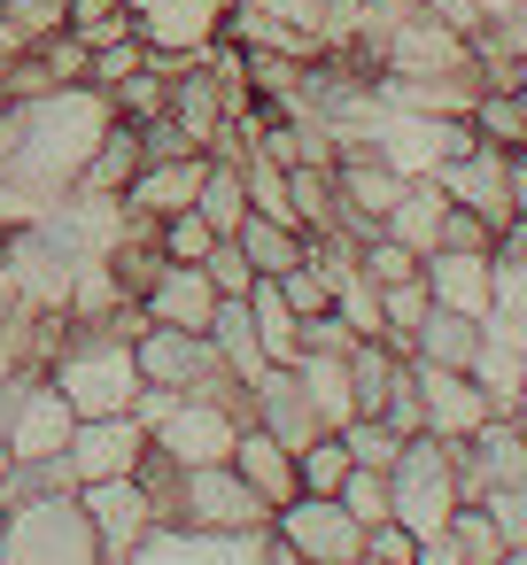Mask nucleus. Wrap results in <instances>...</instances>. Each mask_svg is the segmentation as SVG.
I'll list each match as a JSON object with an SVG mask.
<instances>
[{
	"mask_svg": "<svg viewBox=\"0 0 527 565\" xmlns=\"http://www.w3.org/2000/svg\"><path fill=\"white\" fill-rule=\"evenodd\" d=\"M48 380L63 387V403L78 411V418H117V411H133L140 403V356H133V333H117V326H78L71 318V333H63V349L48 356Z\"/></svg>",
	"mask_w": 527,
	"mask_h": 565,
	"instance_id": "obj_1",
	"label": "nucleus"
},
{
	"mask_svg": "<svg viewBox=\"0 0 527 565\" xmlns=\"http://www.w3.org/2000/svg\"><path fill=\"white\" fill-rule=\"evenodd\" d=\"M0 565H109L78 488L0 503Z\"/></svg>",
	"mask_w": 527,
	"mask_h": 565,
	"instance_id": "obj_2",
	"label": "nucleus"
},
{
	"mask_svg": "<svg viewBox=\"0 0 527 565\" xmlns=\"http://www.w3.org/2000/svg\"><path fill=\"white\" fill-rule=\"evenodd\" d=\"M140 426L171 465H225L241 441V403L218 395H171V387H140Z\"/></svg>",
	"mask_w": 527,
	"mask_h": 565,
	"instance_id": "obj_3",
	"label": "nucleus"
},
{
	"mask_svg": "<svg viewBox=\"0 0 527 565\" xmlns=\"http://www.w3.org/2000/svg\"><path fill=\"white\" fill-rule=\"evenodd\" d=\"M388 503H396V519L426 542V534H442L450 526V511L465 503V465H457V441H442V434H411L403 449H396V465H388Z\"/></svg>",
	"mask_w": 527,
	"mask_h": 565,
	"instance_id": "obj_4",
	"label": "nucleus"
},
{
	"mask_svg": "<svg viewBox=\"0 0 527 565\" xmlns=\"http://www.w3.org/2000/svg\"><path fill=\"white\" fill-rule=\"evenodd\" d=\"M133 356H140V380H148V387L249 403V387L233 380V364L218 356V341H210V333H187V326H140V333H133Z\"/></svg>",
	"mask_w": 527,
	"mask_h": 565,
	"instance_id": "obj_5",
	"label": "nucleus"
},
{
	"mask_svg": "<svg viewBox=\"0 0 527 565\" xmlns=\"http://www.w3.org/2000/svg\"><path fill=\"white\" fill-rule=\"evenodd\" d=\"M171 526L187 534H218V542H241V534H264L272 526V503L225 465H179V495H171Z\"/></svg>",
	"mask_w": 527,
	"mask_h": 565,
	"instance_id": "obj_6",
	"label": "nucleus"
},
{
	"mask_svg": "<svg viewBox=\"0 0 527 565\" xmlns=\"http://www.w3.org/2000/svg\"><path fill=\"white\" fill-rule=\"evenodd\" d=\"M78 503H86L94 542H102V557H109V565H133V557L164 534V511H156V495H148V480H140V472H125V480H86V488H78Z\"/></svg>",
	"mask_w": 527,
	"mask_h": 565,
	"instance_id": "obj_7",
	"label": "nucleus"
},
{
	"mask_svg": "<svg viewBox=\"0 0 527 565\" xmlns=\"http://www.w3.org/2000/svg\"><path fill=\"white\" fill-rule=\"evenodd\" d=\"M272 526L303 550V565H357L365 557V519L341 495H295L272 511Z\"/></svg>",
	"mask_w": 527,
	"mask_h": 565,
	"instance_id": "obj_8",
	"label": "nucleus"
},
{
	"mask_svg": "<svg viewBox=\"0 0 527 565\" xmlns=\"http://www.w3.org/2000/svg\"><path fill=\"white\" fill-rule=\"evenodd\" d=\"M148 449H156V441H148L140 411H117V418H78L63 465H71V480L86 488V480H125V472H140Z\"/></svg>",
	"mask_w": 527,
	"mask_h": 565,
	"instance_id": "obj_9",
	"label": "nucleus"
},
{
	"mask_svg": "<svg viewBox=\"0 0 527 565\" xmlns=\"http://www.w3.org/2000/svg\"><path fill=\"white\" fill-rule=\"evenodd\" d=\"M133 32L148 40V55H210L225 40V9L233 0H125Z\"/></svg>",
	"mask_w": 527,
	"mask_h": 565,
	"instance_id": "obj_10",
	"label": "nucleus"
},
{
	"mask_svg": "<svg viewBox=\"0 0 527 565\" xmlns=\"http://www.w3.org/2000/svg\"><path fill=\"white\" fill-rule=\"evenodd\" d=\"M71 426H78V411L63 403V387H55L48 372H24L0 449H9V457H63V449H71Z\"/></svg>",
	"mask_w": 527,
	"mask_h": 565,
	"instance_id": "obj_11",
	"label": "nucleus"
},
{
	"mask_svg": "<svg viewBox=\"0 0 527 565\" xmlns=\"http://www.w3.org/2000/svg\"><path fill=\"white\" fill-rule=\"evenodd\" d=\"M457 465H465V503H481L488 488L527 480V418L519 411H496L488 426H473L457 441Z\"/></svg>",
	"mask_w": 527,
	"mask_h": 565,
	"instance_id": "obj_12",
	"label": "nucleus"
},
{
	"mask_svg": "<svg viewBox=\"0 0 527 565\" xmlns=\"http://www.w3.org/2000/svg\"><path fill=\"white\" fill-rule=\"evenodd\" d=\"M419 364V356H411ZM496 418V403H488V387L473 380V372H450V364H419V426L426 434H442V441H465L473 426H488Z\"/></svg>",
	"mask_w": 527,
	"mask_h": 565,
	"instance_id": "obj_13",
	"label": "nucleus"
},
{
	"mask_svg": "<svg viewBox=\"0 0 527 565\" xmlns=\"http://www.w3.org/2000/svg\"><path fill=\"white\" fill-rule=\"evenodd\" d=\"M241 418H256L264 434H280L287 449H303V441H318L326 434V418H318V403H310V387H303V372L295 364H264V380L249 387V403H241Z\"/></svg>",
	"mask_w": 527,
	"mask_h": 565,
	"instance_id": "obj_14",
	"label": "nucleus"
},
{
	"mask_svg": "<svg viewBox=\"0 0 527 565\" xmlns=\"http://www.w3.org/2000/svg\"><path fill=\"white\" fill-rule=\"evenodd\" d=\"M504 171H512V156L481 140L473 156H457V163H442V171H434V186H442L450 202H465V210H481V217H488L496 233H512V179H504Z\"/></svg>",
	"mask_w": 527,
	"mask_h": 565,
	"instance_id": "obj_15",
	"label": "nucleus"
},
{
	"mask_svg": "<svg viewBox=\"0 0 527 565\" xmlns=\"http://www.w3.org/2000/svg\"><path fill=\"white\" fill-rule=\"evenodd\" d=\"M202 179H210V156H156V163H140V179L125 186V210L164 225V217H179V210L202 202Z\"/></svg>",
	"mask_w": 527,
	"mask_h": 565,
	"instance_id": "obj_16",
	"label": "nucleus"
},
{
	"mask_svg": "<svg viewBox=\"0 0 527 565\" xmlns=\"http://www.w3.org/2000/svg\"><path fill=\"white\" fill-rule=\"evenodd\" d=\"M419 279H426L434 310H465V318H488V310H496V279H488V256H473V248H426Z\"/></svg>",
	"mask_w": 527,
	"mask_h": 565,
	"instance_id": "obj_17",
	"label": "nucleus"
},
{
	"mask_svg": "<svg viewBox=\"0 0 527 565\" xmlns=\"http://www.w3.org/2000/svg\"><path fill=\"white\" fill-rule=\"evenodd\" d=\"M218 302H225V295L210 287V271H202V264H164V279L140 295L148 326H187V333H210Z\"/></svg>",
	"mask_w": 527,
	"mask_h": 565,
	"instance_id": "obj_18",
	"label": "nucleus"
},
{
	"mask_svg": "<svg viewBox=\"0 0 527 565\" xmlns=\"http://www.w3.org/2000/svg\"><path fill=\"white\" fill-rule=\"evenodd\" d=\"M233 472L280 511V503H295L303 495V472H295V449L280 441V434H264L256 418H241V441H233Z\"/></svg>",
	"mask_w": 527,
	"mask_h": 565,
	"instance_id": "obj_19",
	"label": "nucleus"
},
{
	"mask_svg": "<svg viewBox=\"0 0 527 565\" xmlns=\"http://www.w3.org/2000/svg\"><path fill=\"white\" fill-rule=\"evenodd\" d=\"M488 341V318H465V310H426V326L411 333V356L419 364H450V372H473Z\"/></svg>",
	"mask_w": 527,
	"mask_h": 565,
	"instance_id": "obj_20",
	"label": "nucleus"
},
{
	"mask_svg": "<svg viewBox=\"0 0 527 565\" xmlns=\"http://www.w3.org/2000/svg\"><path fill=\"white\" fill-rule=\"evenodd\" d=\"M233 241H241V256L256 264V279H287V271L310 256V233L287 225V217H264V210H249V225H241Z\"/></svg>",
	"mask_w": 527,
	"mask_h": 565,
	"instance_id": "obj_21",
	"label": "nucleus"
},
{
	"mask_svg": "<svg viewBox=\"0 0 527 565\" xmlns=\"http://www.w3.org/2000/svg\"><path fill=\"white\" fill-rule=\"evenodd\" d=\"M140 163H148V148H140V125H125V117H117V125L102 132V148L86 156L78 186H86V194H125V186L140 179Z\"/></svg>",
	"mask_w": 527,
	"mask_h": 565,
	"instance_id": "obj_22",
	"label": "nucleus"
},
{
	"mask_svg": "<svg viewBox=\"0 0 527 565\" xmlns=\"http://www.w3.org/2000/svg\"><path fill=\"white\" fill-rule=\"evenodd\" d=\"M210 341H218V356L233 364V380H241V387H256V380H264V364H272V356H264V333H256V318H249V295H241V302H218Z\"/></svg>",
	"mask_w": 527,
	"mask_h": 565,
	"instance_id": "obj_23",
	"label": "nucleus"
},
{
	"mask_svg": "<svg viewBox=\"0 0 527 565\" xmlns=\"http://www.w3.org/2000/svg\"><path fill=\"white\" fill-rule=\"evenodd\" d=\"M249 318H256L272 364H295V356H303V318H295V302L280 295V279H256V287H249Z\"/></svg>",
	"mask_w": 527,
	"mask_h": 565,
	"instance_id": "obj_24",
	"label": "nucleus"
},
{
	"mask_svg": "<svg viewBox=\"0 0 527 565\" xmlns=\"http://www.w3.org/2000/svg\"><path fill=\"white\" fill-rule=\"evenodd\" d=\"M194 210L210 217L218 241H233V233L249 225V179H241L233 156H210V179H202V202H194Z\"/></svg>",
	"mask_w": 527,
	"mask_h": 565,
	"instance_id": "obj_25",
	"label": "nucleus"
},
{
	"mask_svg": "<svg viewBox=\"0 0 527 565\" xmlns=\"http://www.w3.org/2000/svg\"><path fill=\"white\" fill-rule=\"evenodd\" d=\"M442 210H450V194H442L434 179H411V186H403V202L388 210V233H396L403 248H419V256H426V248L442 241Z\"/></svg>",
	"mask_w": 527,
	"mask_h": 565,
	"instance_id": "obj_26",
	"label": "nucleus"
},
{
	"mask_svg": "<svg viewBox=\"0 0 527 565\" xmlns=\"http://www.w3.org/2000/svg\"><path fill=\"white\" fill-rule=\"evenodd\" d=\"M295 372H303V387H310V403H318V418H326V426H349V418H357L349 356H318V349H303V356H295Z\"/></svg>",
	"mask_w": 527,
	"mask_h": 565,
	"instance_id": "obj_27",
	"label": "nucleus"
},
{
	"mask_svg": "<svg viewBox=\"0 0 527 565\" xmlns=\"http://www.w3.org/2000/svg\"><path fill=\"white\" fill-rule=\"evenodd\" d=\"M287 202H295V225H303V233H334V217H341L334 163H295V171H287Z\"/></svg>",
	"mask_w": 527,
	"mask_h": 565,
	"instance_id": "obj_28",
	"label": "nucleus"
},
{
	"mask_svg": "<svg viewBox=\"0 0 527 565\" xmlns=\"http://www.w3.org/2000/svg\"><path fill=\"white\" fill-rule=\"evenodd\" d=\"M473 132H481L488 148L519 156V148H527V94H519V86H488V94L473 102Z\"/></svg>",
	"mask_w": 527,
	"mask_h": 565,
	"instance_id": "obj_29",
	"label": "nucleus"
},
{
	"mask_svg": "<svg viewBox=\"0 0 527 565\" xmlns=\"http://www.w3.org/2000/svg\"><path fill=\"white\" fill-rule=\"evenodd\" d=\"M349 441H341V426H326L318 441H303L295 449V472H303V495H341V480H349Z\"/></svg>",
	"mask_w": 527,
	"mask_h": 565,
	"instance_id": "obj_30",
	"label": "nucleus"
},
{
	"mask_svg": "<svg viewBox=\"0 0 527 565\" xmlns=\"http://www.w3.org/2000/svg\"><path fill=\"white\" fill-rule=\"evenodd\" d=\"M442 534H450V542H457V557H465V565H504V550H512V542H504V526H496V511H488V503H457V511H450V526H442Z\"/></svg>",
	"mask_w": 527,
	"mask_h": 565,
	"instance_id": "obj_31",
	"label": "nucleus"
},
{
	"mask_svg": "<svg viewBox=\"0 0 527 565\" xmlns=\"http://www.w3.org/2000/svg\"><path fill=\"white\" fill-rule=\"evenodd\" d=\"M426 310H434V295H426V279H403V287H380V326H388V341L411 356V333L426 326Z\"/></svg>",
	"mask_w": 527,
	"mask_h": 565,
	"instance_id": "obj_32",
	"label": "nucleus"
},
{
	"mask_svg": "<svg viewBox=\"0 0 527 565\" xmlns=\"http://www.w3.org/2000/svg\"><path fill=\"white\" fill-rule=\"evenodd\" d=\"M419 264H426V256H419V248H403L396 233H372V241L357 248V271H365L372 287H403V279H419Z\"/></svg>",
	"mask_w": 527,
	"mask_h": 565,
	"instance_id": "obj_33",
	"label": "nucleus"
},
{
	"mask_svg": "<svg viewBox=\"0 0 527 565\" xmlns=\"http://www.w3.org/2000/svg\"><path fill=\"white\" fill-rule=\"evenodd\" d=\"M71 32L86 47H117V40H140L133 32V9L125 0H71Z\"/></svg>",
	"mask_w": 527,
	"mask_h": 565,
	"instance_id": "obj_34",
	"label": "nucleus"
},
{
	"mask_svg": "<svg viewBox=\"0 0 527 565\" xmlns=\"http://www.w3.org/2000/svg\"><path fill=\"white\" fill-rule=\"evenodd\" d=\"M488 279H496V310L488 318H527V248L519 241H496Z\"/></svg>",
	"mask_w": 527,
	"mask_h": 565,
	"instance_id": "obj_35",
	"label": "nucleus"
},
{
	"mask_svg": "<svg viewBox=\"0 0 527 565\" xmlns=\"http://www.w3.org/2000/svg\"><path fill=\"white\" fill-rule=\"evenodd\" d=\"M156 241H164V256H171V264H202V256L218 248V233H210V217H202V210L164 217V225H156Z\"/></svg>",
	"mask_w": 527,
	"mask_h": 565,
	"instance_id": "obj_36",
	"label": "nucleus"
},
{
	"mask_svg": "<svg viewBox=\"0 0 527 565\" xmlns=\"http://www.w3.org/2000/svg\"><path fill=\"white\" fill-rule=\"evenodd\" d=\"M341 503H349L365 526L396 519V503H388V472H380V465H349V480H341Z\"/></svg>",
	"mask_w": 527,
	"mask_h": 565,
	"instance_id": "obj_37",
	"label": "nucleus"
},
{
	"mask_svg": "<svg viewBox=\"0 0 527 565\" xmlns=\"http://www.w3.org/2000/svg\"><path fill=\"white\" fill-rule=\"evenodd\" d=\"M133 71H148V40H117V47H94V63H86V86H102V94H117Z\"/></svg>",
	"mask_w": 527,
	"mask_h": 565,
	"instance_id": "obj_38",
	"label": "nucleus"
},
{
	"mask_svg": "<svg viewBox=\"0 0 527 565\" xmlns=\"http://www.w3.org/2000/svg\"><path fill=\"white\" fill-rule=\"evenodd\" d=\"M496 241H504V233H496L481 210H465V202H450V210H442V241H434V248H473V256H496Z\"/></svg>",
	"mask_w": 527,
	"mask_h": 565,
	"instance_id": "obj_39",
	"label": "nucleus"
},
{
	"mask_svg": "<svg viewBox=\"0 0 527 565\" xmlns=\"http://www.w3.org/2000/svg\"><path fill=\"white\" fill-rule=\"evenodd\" d=\"M341 441H349V457H357V465H380V472H388V465H396V449H403V434H396L388 418H349V426H341Z\"/></svg>",
	"mask_w": 527,
	"mask_h": 565,
	"instance_id": "obj_40",
	"label": "nucleus"
},
{
	"mask_svg": "<svg viewBox=\"0 0 527 565\" xmlns=\"http://www.w3.org/2000/svg\"><path fill=\"white\" fill-rule=\"evenodd\" d=\"M202 271H210V287H218V295H225V302H241V295H249V287H256V264H249V256H241V241H218V248H210V256H202Z\"/></svg>",
	"mask_w": 527,
	"mask_h": 565,
	"instance_id": "obj_41",
	"label": "nucleus"
},
{
	"mask_svg": "<svg viewBox=\"0 0 527 565\" xmlns=\"http://www.w3.org/2000/svg\"><path fill=\"white\" fill-rule=\"evenodd\" d=\"M280 295L295 302V318H326V310H334V279H326V271H318L310 256H303V264H295V271L280 279Z\"/></svg>",
	"mask_w": 527,
	"mask_h": 565,
	"instance_id": "obj_42",
	"label": "nucleus"
},
{
	"mask_svg": "<svg viewBox=\"0 0 527 565\" xmlns=\"http://www.w3.org/2000/svg\"><path fill=\"white\" fill-rule=\"evenodd\" d=\"M365 557H380V565H419V534H411L403 519H380V526H365Z\"/></svg>",
	"mask_w": 527,
	"mask_h": 565,
	"instance_id": "obj_43",
	"label": "nucleus"
},
{
	"mask_svg": "<svg viewBox=\"0 0 527 565\" xmlns=\"http://www.w3.org/2000/svg\"><path fill=\"white\" fill-rule=\"evenodd\" d=\"M481 503L496 511V526H504V542H512V550H527V480H512V488H488Z\"/></svg>",
	"mask_w": 527,
	"mask_h": 565,
	"instance_id": "obj_44",
	"label": "nucleus"
},
{
	"mask_svg": "<svg viewBox=\"0 0 527 565\" xmlns=\"http://www.w3.org/2000/svg\"><path fill=\"white\" fill-rule=\"evenodd\" d=\"M426 17H442L450 32H465V40H473V32H481V0H426Z\"/></svg>",
	"mask_w": 527,
	"mask_h": 565,
	"instance_id": "obj_45",
	"label": "nucleus"
},
{
	"mask_svg": "<svg viewBox=\"0 0 527 565\" xmlns=\"http://www.w3.org/2000/svg\"><path fill=\"white\" fill-rule=\"evenodd\" d=\"M419 565H465V557H457L450 534H426V542H419Z\"/></svg>",
	"mask_w": 527,
	"mask_h": 565,
	"instance_id": "obj_46",
	"label": "nucleus"
},
{
	"mask_svg": "<svg viewBox=\"0 0 527 565\" xmlns=\"http://www.w3.org/2000/svg\"><path fill=\"white\" fill-rule=\"evenodd\" d=\"M504 179H512V225H519V217H527V148L512 156V171H504Z\"/></svg>",
	"mask_w": 527,
	"mask_h": 565,
	"instance_id": "obj_47",
	"label": "nucleus"
},
{
	"mask_svg": "<svg viewBox=\"0 0 527 565\" xmlns=\"http://www.w3.org/2000/svg\"><path fill=\"white\" fill-rule=\"evenodd\" d=\"M9 148H17V109L0 102V163H9Z\"/></svg>",
	"mask_w": 527,
	"mask_h": 565,
	"instance_id": "obj_48",
	"label": "nucleus"
},
{
	"mask_svg": "<svg viewBox=\"0 0 527 565\" xmlns=\"http://www.w3.org/2000/svg\"><path fill=\"white\" fill-rule=\"evenodd\" d=\"M519 418H527V364H519Z\"/></svg>",
	"mask_w": 527,
	"mask_h": 565,
	"instance_id": "obj_49",
	"label": "nucleus"
},
{
	"mask_svg": "<svg viewBox=\"0 0 527 565\" xmlns=\"http://www.w3.org/2000/svg\"><path fill=\"white\" fill-rule=\"evenodd\" d=\"M504 241H519V248H527V217H519V225H512V233H504Z\"/></svg>",
	"mask_w": 527,
	"mask_h": 565,
	"instance_id": "obj_50",
	"label": "nucleus"
},
{
	"mask_svg": "<svg viewBox=\"0 0 527 565\" xmlns=\"http://www.w3.org/2000/svg\"><path fill=\"white\" fill-rule=\"evenodd\" d=\"M504 565H527V550H504Z\"/></svg>",
	"mask_w": 527,
	"mask_h": 565,
	"instance_id": "obj_51",
	"label": "nucleus"
},
{
	"mask_svg": "<svg viewBox=\"0 0 527 565\" xmlns=\"http://www.w3.org/2000/svg\"><path fill=\"white\" fill-rule=\"evenodd\" d=\"M0 480H9V449H0Z\"/></svg>",
	"mask_w": 527,
	"mask_h": 565,
	"instance_id": "obj_52",
	"label": "nucleus"
},
{
	"mask_svg": "<svg viewBox=\"0 0 527 565\" xmlns=\"http://www.w3.org/2000/svg\"><path fill=\"white\" fill-rule=\"evenodd\" d=\"M357 565H380V557H357Z\"/></svg>",
	"mask_w": 527,
	"mask_h": 565,
	"instance_id": "obj_53",
	"label": "nucleus"
}]
</instances>
